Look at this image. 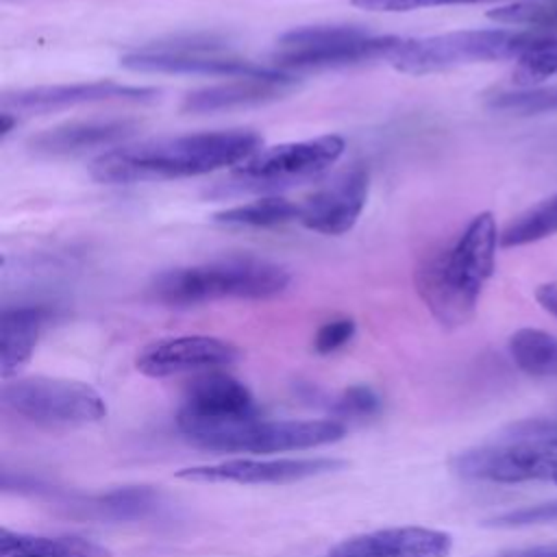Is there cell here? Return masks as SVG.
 I'll use <instances>...</instances> for the list:
<instances>
[{
	"label": "cell",
	"mask_w": 557,
	"mask_h": 557,
	"mask_svg": "<svg viewBox=\"0 0 557 557\" xmlns=\"http://www.w3.org/2000/svg\"><path fill=\"white\" fill-rule=\"evenodd\" d=\"M540 35L531 30L476 28L453 30L420 39H403L387 57L392 67L405 74H429L468 63L520 59Z\"/></svg>",
	"instance_id": "obj_5"
},
{
	"label": "cell",
	"mask_w": 557,
	"mask_h": 557,
	"mask_svg": "<svg viewBox=\"0 0 557 557\" xmlns=\"http://www.w3.org/2000/svg\"><path fill=\"white\" fill-rule=\"evenodd\" d=\"M355 335V322L350 318H335L324 322L313 339V348L320 355H329L339 350L344 344L350 342V337Z\"/></svg>",
	"instance_id": "obj_31"
},
{
	"label": "cell",
	"mask_w": 557,
	"mask_h": 557,
	"mask_svg": "<svg viewBox=\"0 0 557 557\" xmlns=\"http://www.w3.org/2000/svg\"><path fill=\"white\" fill-rule=\"evenodd\" d=\"M239 359L237 346L211 335L163 337L141 348L135 366L146 376H172L183 372H207Z\"/></svg>",
	"instance_id": "obj_13"
},
{
	"label": "cell",
	"mask_w": 557,
	"mask_h": 557,
	"mask_svg": "<svg viewBox=\"0 0 557 557\" xmlns=\"http://www.w3.org/2000/svg\"><path fill=\"white\" fill-rule=\"evenodd\" d=\"M259 416L250 389L222 372H207L194 379L176 413L181 433L189 440L202 431Z\"/></svg>",
	"instance_id": "obj_11"
},
{
	"label": "cell",
	"mask_w": 557,
	"mask_h": 557,
	"mask_svg": "<svg viewBox=\"0 0 557 557\" xmlns=\"http://www.w3.org/2000/svg\"><path fill=\"white\" fill-rule=\"evenodd\" d=\"M394 35H372L352 24H318L292 28L276 41L270 65L287 74L342 67L387 59L400 44Z\"/></svg>",
	"instance_id": "obj_6"
},
{
	"label": "cell",
	"mask_w": 557,
	"mask_h": 557,
	"mask_svg": "<svg viewBox=\"0 0 557 557\" xmlns=\"http://www.w3.org/2000/svg\"><path fill=\"white\" fill-rule=\"evenodd\" d=\"M294 83L287 72H274L265 76H242L237 81L209 85L189 91L183 100V111L187 113H218L252 104H263L281 98Z\"/></svg>",
	"instance_id": "obj_18"
},
{
	"label": "cell",
	"mask_w": 557,
	"mask_h": 557,
	"mask_svg": "<svg viewBox=\"0 0 557 557\" xmlns=\"http://www.w3.org/2000/svg\"><path fill=\"white\" fill-rule=\"evenodd\" d=\"M490 107L498 111H513V113L557 111V87L503 91L490 98Z\"/></svg>",
	"instance_id": "obj_27"
},
{
	"label": "cell",
	"mask_w": 557,
	"mask_h": 557,
	"mask_svg": "<svg viewBox=\"0 0 557 557\" xmlns=\"http://www.w3.org/2000/svg\"><path fill=\"white\" fill-rule=\"evenodd\" d=\"M300 205L281 196H261L257 200L228 207L218 211L213 220L224 226H246V228H270L298 220Z\"/></svg>",
	"instance_id": "obj_22"
},
{
	"label": "cell",
	"mask_w": 557,
	"mask_h": 557,
	"mask_svg": "<svg viewBox=\"0 0 557 557\" xmlns=\"http://www.w3.org/2000/svg\"><path fill=\"white\" fill-rule=\"evenodd\" d=\"M474 2H490V0H350L352 7L374 13H405L426 7H444V4H474Z\"/></svg>",
	"instance_id": "obj_30"
},
{
	"label": "cell",
	"mask_w": 557,
	"mask_h": 557,
	"mask_svg": "<svg viewBox=\"0 0 557 557\" xmlns=\"http://www.w3.org/2000/svg\"><path fill=\"white\" fill-rule=\"evenodd\" d=\"M0 120H2V126H0V133H2V137H7L9 133H11V128L13 126H17V113H13V111H2L0 113Z\"/></svg>",
	"instance_id": "obj_34"
},
{
	"label": "cell",
	"mask_w": 557,
	"mask_h": 557,
	"mask_svg": "<svg viewBox=\"0 0 557 557\" xmlns=\"http://www.w3.org/2000/svg\"><path fill=\"white\" fill-rule=\"evenodd\" d=\"M450 468L468 481L557 485V435H503L496 444L455 455Z\"/></svg>",
	"instance_id": "obj_7"
},
{
	"label": "cell",
	"mask_w": 557,
	"mask_h": 557,
	"mask_svg": "<svg viewBox=\"0 0 557 557\" xmlns=\"http://www.w3.org/2000/svg\"><path fill=\"white\" fill-rule=\"evenodd\" d=\"M339 420H263L259 416L202 431L191 444L218 453H287L307 450L342 440Z\"/></svg>",
	"instance_id": "obj_8"
},
{
	"label": "cell",
	"mask_w": 557,
	"mask_h": 557,
	"mask_svg": "<svg viewBox=\"0 0 557 557\" xmlns=\"http://www.w3.org/2000/svg\"><path fill=\"white\" fill-rule=\"evenodd\" d=\"M487 17L500 24L548 28V26H557V0L511 2V4L487 11Z\"/></svg>",
	"instance_id": "obj_26"
},
{
	"label": "cell",
	"mask_w": 557,
	"mask_h": 557,
	"mask_svg": "<svg viewBox=\"0 0 557 557\" xmlns=\"http://www.w3.org/2000/svg\"><path fill=\"white\" fill-rule=\"evenodd\" d=\"M50 309L41 305L4 307L0 318V372L2 379L17 374L30 359Z\"/></svg>",
	"instance_id": "obj_19"
},
{
	"label": "cell",
	"mask_w": 557,
	"mask_h": 557,
	"mask_svg": "<svg viewBox=\"0 0 557 557\" xmlns=\"http://www.w3.org/2000/svg\"><path fill=\"white\" fill-rule=\"evenodd\" d=\"M259 146L261 137L248 128L154 137L102 152L91 161L89 172L98 183L107 185L200 176L220 168L239 165Z\"/></svg>",
	"instance_id": "obj_1"
},
{
	"label": "cell",
	"mask_w": 557,
	"mask_h": 557,
	"mask_svg": "<svg viewBox=\"0 0 557 557\" xmlns=\"http://www.w3.org/2000/svg\"><path fill=\"white\" fill-rule=\"evenodd\" d=\"M76 507L96 520H137L159 507V494L150 487H120Z\"/></svg>",
	"instance_id": "obj_21"
},
{
	"label": "cell",
	"mask_w": 557,
	"mask_h": 557,
	"mask_svg": "<svg viewBox=\"0 0 557 557\" xmlns=\"http://www.w3.org/2000/svg\"><path fill=\"white\" fill-rule=\"evenodd\" d=\"M513 363L531 376H557V337L542 329H520L509 337Z\"/></svg>",
	"instance_id": "obj_23"
},
{
	"label": "cell",
	"mask_w": 557,
	"mask_h": 557,
	"mask_svg": "<svg viewBox=\"0 0 557 557\" xmlns=\"http://www.w3.org/2000/svg\"><path fill=\"white\" fill-rule=\"evenodd\" d=\"M381 407L379 396L368 385H352L344 389V394L335 400V413L342 418H368L376 413Z\"/></svg>",
	"instance_id": "obj_29"
},
{
	"label": "cell",
	"mask_w": 557,
	"mask_h": 557,
	"mask_svg": "<svg viewBox=\"0 0 557 557\" xmlns=\"http://www.w3.org/2000/svg\"><path fill=\"white\" fill-rule=\"evenodd\" d=\"M344 459L333 457H278V459H228L207 466H189L176 472L178 479L198 483H294L342 470Z\"/></svg>",
	"instance_id": "obj_12"
},
{
	"label": "cell",
	"mask_w": 557,
	"mask_h": 557,
	"mask_svg": "<svg viewBox=\"0 0 557 557\" xmlns=\"http://www.w3.org/2000/svg\"><path fill=\"white\" fill-rule=\"evenodd\" d=\"M498 557H557V544L550 546H529V548H516L500 553Z\"/></svg>",
	"instance_id": "obj_33"
},
{
	"label": "cell",
	"mask_w": 557,
	"mask_h": 557,
	"mask_svg": "<svg viewBox=\"0 0 557 557\" xmlns=\"http://www.w3.org/2000/svg\"><path fill=\"white\" fill-rule=\"evenodd\" d=\"M289 281V272L278 263L259 257H226L161 272L148 292L161 305L191 307L224 298H274L287 289Z\"/></svg>",
	"instance_id": "obj_3"
},
{
	"label": "cell",
	"mask_w": 557,
	"mask_h": 557,
	"mask_svg": "<svg viewBox=\"0 0 557 557\" xmlns=\"http://www.w3.org/2000/svg\"><path fill=\"white\" fill-rule=\"evenodd\" d=\"M159 89L122 85L115 81H89V83H70V85H39L28 89H17L2 96V107L7 111H30V113H50L67 107L91 104V102H146L154 100Z\"/></svg>",
	"instance_id": "obj_15"
},
{
	"label": "cell",
	"mask_w": 557,
	"mask_h": 557,
	"mask_svg": "<svg viewBox=\"0 0 557 557\" xmlns=\"http://www.w3.org/2000/svg\"><path fill=\"white\" fill-rule=\"evenodd\" d=\"M2 403L37 424L81 426L107 416V403L91 385L54 376L9 381L2 387Z\"/></svg>",
	"instance_id": "obj_10"
},
{
	"label": "cell",
	"mask_w": 557,
	"mask_h": 557,
	"mask_svg": "<svg viewBox=\"0 0 557 557\" xmlns=\"http://www.w3.org/2000/svg\"><path fill=\"white\" fill-rule=\"evenodd\" d=\"M453 537L426 527H392L352 535L329 550L326 557H448Z\"/></svg>",
	"instance_id": "obj_16"
},
{
	"label": "cell",
	"mask_w": 557,
	"mask_h": 557,
	"mask_svg": "<svg viewBox=\"0 0 557 557\" xmlns=\"http://www.w3.org/2000/svg\"><path fill=\"white\" fill-rule=\"evenodd\" d=\"M346 141L339 135H322L302 141H287L259 148L235 165L222 181L207 187V196L226 198L244 194H268L307 183L324 174L342 154Z\"/></svg>",
	"instance_id": "obj_4"
},
{
	"label": "cell",
	"mask_w": 557,
	"mask_h": 557,
	"mask_svg": "<svg viewBox=\"0 0 557 557\" xmlns=\"http://www.w3.org/2000/svg\"><path fill=\"white\" fill-rule=\"evenodd\" d=\"M120 65L133 72L157 74H207V76H265L283 72L270 63L259 65L233 54L222 41L211 37H187L170 41H152L120 57Z\"/></svg>",
	"instance_id": "obj_9"
},
{
	"label": "cell",
	"mask_w": 557,
	"mask_h": 557,
	"mask_svg": "<svg viewBox=\"0 0 557 557\" xmlns=\"http://www.w3.org/2000/svg\"><path fill=\"white\" fill-rule=\"evenodd\" d=\"M0 557H113L109 548L83 537H50L2 529Z\"/></svg>",
	"instance_id": "obj_20"
},
{
	"label": "cell",
	"mask_w": 557,
	"mask_h": 557,
	"mask_svg": "<svg viewBox=\"0 0 557 557\" xmlns=\"http://www.w3.org/2000/svg\"><path fill=\"white\" fill-rule=\"evenodd\" d=\"M368 198V170L352 165L300 202L298 222L322 235H344L359 220Z\"/></svg>",
	"instance_id": "obj_14"
},
{
	"label": "cell",
	"mask_w": 557,
	"mask_h": 557,
	"mask_svg": "<svg viewBox=\"0 0 557 557\" xmlns=\"http://www.w3.org/2000/svg\"><path fill=\"white\" fill-rule=\"evenodd\" d=\"M557 233V194L535 202L520 215H516L500 233L503 248L527 246L546 239Z\"/></svg>",
	"instance_id": "obj_24"
},
{
	"label": "cell",
	"mask_w": 557,
	"mask_h": 557,
	"mask_svg": "<svg viewBox=\"0 0 557 557\" xmlns=\"http://www.w3.org/2000/svg\"><path fill=\"white\" fill-rule=\"evenodd\" d=\"M135 131H137V122L120 120V117L67 122L30 137L28 150L46 159L74 157L94 148H107V146L126 141L128 137H133Z\"/></svg>",
	"instance_id": "obj_17"
},
{
	"label": "cell",
	"mask_w": 557,
	"mask_h": 557,
	"mask_svg": "<svg viewBox=\"0 0 557 557\" xmlns=\"http://www.w3.org/2000/svg\"><path fill=\"white\" fill-rule=\"evenodd\" d=\"M535 300L540 302V307L544 311H548L550 315L557 318V281H548V283L537 285Z\"/></svg>",
	"instance_id": "obj_32"
},
{
	"label": "cell",
	"mask_w": 557,
	"mask_h": 557,
	"mask_svg": "<svg viewBox=\"0 0 557 557\" xmlns=\"http://www.w3.org/2000/svg\"><path fill=\"white\" fill-rule=\"evenodd\" d=\"M483 524L492 527V529H522V527L557 524V500L503 511V513L487 518Z\"/></svg>",
	"instance_id": "obj_28"
},
{
	"label": "cell",
	"mask_w": 557,
	"mask_h": 557,
	"mask_svg": "<svg viewBox=\"0 0 557 557\" xmlns=\"http://www.w3.org/2000/svg\"><path fill=\"white\" fill-rule=\"evenodd\" d=\"M500 235L490 211L474 215L459 237L426 257L416 272V289L446 329L472 320L481 292L494 274Z\"/></svg>",
	"instance_id": "obj_2"
},
{
	"label": "cell",
	"mask_w": 557,
	"mask_h": 557,
	"mask_svg": "<svg viewBox=\"0 0 557 557\" xmlns=\"http://www.w3.org/2000/svg\"><path fill=\"white\" fill-rule=\"evenodd\" d=\"M557 76V39L540 37L520 59L511 74L518 87H531Z\"/></svg>",
	"instance_id": "obj_25"
}]
</instances>
